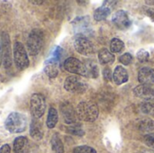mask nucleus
I'll return each mask as SVG.
<instances>
[{
	"mask_svg": "<svg viewBox=\"0 0 154 153\" xmlns=\"http://www.w3.org/2000/svg\"><path fill=\"white\" fill-rule=\"evenodd\" d=\"M76 113L79 119L85 122H94L98 117L99 109L94 102L85 101L78 105Z\"/></svg>",
	"mask_w": 154,
	"mask_h": 153,
	"instance_id": "obj_1",
	"label": "nucleus"
},
{
	"mask_svg": "<svg viewBox=\"0 0 154 153\" xmlns=\"http://www.w3.org/2000/svg\"><path fill=\"white\" fill-rule=\"evenodd\" d=\"M5 129L12 133H20L27 128V117L20 113H11L5 123Z\"/></svg>",
	"mask_w": 154,
	"mask_h": 153,
	"instance_id": "obj_2",
	"label": "nucleus"
},
{
	"mask_svg": "<svg viewBox=\"0 0 154 153\" xmlns=\"http://www.w3.org/2000/svg\"><path fill=\"white\" fill-rule=\"evenodd\" d=\"M43 43V33L41 30L39 29H34L32 30L27 40V50L28 53L32 56L37 55L42 47Z\"/></svg>",
	"mask_w": 154,
	"mask_h": 153,
	"instance_id": "obj_3",
	"label": "nucleus"
},
{
	"mask_svg": "<svg viewBox=\"0 0 154 153\" xmlns=\"http://www.w3.org/2000/svg\"><path fill=\"white\" fill-rule=\"evenodd\" d=\"M14 61L16 68L20 70H23L29 66V59L26 50L19 41H16L14 45Z\"/></svg>",
	"mask_w": 154,
	"mask_h": 153,
	"instance_id": "obj_4",
	"label": "nucleus"
},
{
	"mask_svg": "<svg viewBox=\"0 0 154 153\" xmlns=\"http://www.w3.org/2000/svg\"><path fill=\"white\" fill-rule=\"evenodd\" d=\"M46 109V102L44 96L41 94H33L30 101V110L32 115L35 118H41Z\"/></svg>",
	"mask_w": 154,
	"mask_h": 153,
	"instance_id": "obj_5",
	"label": "nucleus"
},
{
	"mask_svg": "<svg viewBox=\"0 0 154 153\" xmlns=\"http://www.w3.org/2000/svg\"><path fill=\"white\" fill-rule=\"evenodd\" d=\"M64 69L73 74H77V75H80L83 77H87L88 76V72H87V67L86 64L82 63L80 60H79L76 58H68L65 61H64Z\"/></svg>",
	"mask_w": 154,
	"mask_h": 153,
	"instance_id": "obj_6",
	"label": "nucleus"
},
{
	"mask_svg": "<svg viewBox=\"0 0 154 153\" xmlns=\"http://www.w3.org/2000/svg\"><path fill=\"white\" fill-rule=\"evenodd\" d=\"M64 88L68 92L80 94V93H84L87 90L88 87L87 84L80 78L70 76L66 78L64 82Z\"/></svg>",
	"mask_w": 154,
	"mask_h": 153,
	"instance_id": "obj_7",
	"label": "nucleus"
},
{
	"mask_svg": "<svg viewBox=\"0 0 154 153\" xmlns=\"http://www.w3.org/2000/svg\"><path fill=\"white\" fill-rule=\"evenodd\" d=\"M1 42H2V54H3V63L5 69H9L12 66L13 59L11 52V42L9 35L6 32L1 33Z\"/></svg>",
	"mask_w": 154,
	"mask_h": 153,
	"instance_id": "obj_8",
	"label": "nucleus"
},
{
	"mask_svg": "<svg viewBox=\"0 0 154 153\" xmlns=\"http://www.w3.org/2000/svg\"><path fill=\"white\" fill-rule=\"evenodd\" d=\"M74 47L79 53L85 56L91 55L95 51L94 45L92 44V42L88 39L83 36H79L76 38L74 41Z\"/></svg>",
	"mask_w": 154,
	"mask_h": 153,
	"instance_id": "obj_9",
	"label": "nucleus"
},
{
	"mask_svg": "<svg viewBox=\"0 0 154 153\" xmlns=\"http://www.w3.org/2000/svg\"><path fill=\"white\" fill-rule=\"evenodd\" d=\"M112 22L120 30L127 29L132 23L127 13L124 10H119L116 12L112 16Z\"/></svg>",
	"mask_w": 154,
	"mask_h": 153,
	"instance_id": "obj_10",
	"label": "nucleus"
},
{
	"mask_svg": "<svg viewBox=\"0 0 154 153\" xmlns=\"http://www.w3.org/2000/svg\"><path fill=\"white\" fill-rule=\"evenodd\" d=\"M60 112L64 122L66 124H74L77 121V113L74 110L73 106L69 103H64L60 106Z\"/></svg>",
	"mask_w": 154,
	"mask_h": 153,
	"instance_id": "obj_11",
	"label": "nucleus"
},
{
	"mask_svg": "<svg viewBox=\"0 0 154 153\" xmlns=\"http://www.w3.org/2000/svg\"><path fill=\"white\" fill-rule=\"evenodd\" d=\"M134 93L137 97L143 98L145 100L152 99L154 97V88L150 85H140L134 89Z\"/></svg>",
	"mask_w": 154,
	"mask_h": 153,
	"instance_id": "obj_12",
	"label": "nucleus"
},
{
	"mask_svg": "<svg viewBox=\"0 0 154 153\" xmlns=\"http://www.w3.org/2000/svg\"><path fill=\"white\" fill-rule=\"evenodd\" d=\"M30 151V143L26 137L20 136L14 141V151L15 153H28Z\"/></svg>",
	"mask_w": 154,
	"mask_h": 153,
	"instance_id": "obj_13",
	"label": "nucleus"
},
{
	"mask_svg": "<svg viewBox=\"0 0 154 153\" xmlns=\"http://www.w3.org/2000/svg\"><path fill=\"white\" fill-rule=\"evenodd\" d=\"M113 79L116 85H122L128 80V73L122 66H117L113 74Z\"/></svg>",
	"mask_w": 154,
	"mask_h": 153,
	"instance_id": "obj_14",
	"label": "nucleus"
},
{
	"mask_svg": "<svg viewBox=\"0 0 154 153\" xmlns=\"http://www.w3.org/2000/svg\"><path fill=\"white\" fill-rule=\"evenodd\" d=\"M30 134H31L32 138L36 141H40L43 137L42 126L40 124V122L36 119L32 121V124L30 125Z\"/></svg>",
	"mask_w": 154,
	"mask_h": 153,
	"instance_id": "obj_15",
	"label": "nucleus"
},
{
	"mask_svg": "<svg viewBox=\"0 0 154 153\" xmlns=\"http://www.w3.org/2000/svg\"><path fill=\"white\" fill-rule=\"evenodd\" d=\"M57 64H58V60H55L54 58L53 59H51L49 61H47L45 63L44 71L48 75L49 78H54L57 77V75H58V67H57Z\"/></svg>",
	"mask_w": 154,
	"mask_h": 153,
	"instance_id": "obj_16",
	"label": "nucleus"
},
{
	"mask_svg": "<svg viewBox=\"0 0 154 153\" xmlns=\"http://www.w3.org/2000/svg\"><path fill=\"white\" fill-rule=\"evenodd\" d=\"M138 80L142 85L152 84V69L146 67L141 69L138 73Z\"/></svg>",
	"mask_w": 154,
	"mask_h": 153,
	"instance_id": "obj_17",
	"label": "nucleus"
},
{
	"mask_svg": "<svg viewBox=\"0 0 154 153\" xmlns=\"http://www.w3.org/2000/svg\"><path fill=\"white\" fill-rule=\"evenodd\" d=\"M111 12V6L109 5H106L105 3V5H103L102 6L98 7L95 13H94V18L97 21H102L105 20L110 14Z\"/></svg>",
	"mask_w": 154,
	"mask_h": 153,
	"instance_id": "obj_18",
	"label": "nucleus"
},
{
	"mask_svg": "<svg viewBox=\"0 0 154 153\" xmlns=\"http://www.w3.org/2000/svg\"><path fill=\"white\" fill-rule=\"evenodd\" d=\"M98 60L101 64H112L115 61V55L106 49H102L98 52Z\"/></svg>",
	"mask_w": 154,
	"mask_h": 153,
	"instance_id": "obj_19",
	"label": "nucleus"
},
{
	"mask_svg": "<svg viewBox=\"0 0 154 153\" xmlns=\"http://www.w3.org/2000/svg\"><path fill=\"white\" fill-rule=\"evenodd\" d=\"M51 149L53 153H64V147H63V143L60 138V136L55 133L51 141Z\"/></svg>",
	"mask_w": 154,
	"mask_h": 153,
	"instance_id": "obj_20",
	"label": "nucleus"
},
{
	"mask_svg": "<svg viewBox=\"0 0 154 153\" xmlns=\"http://www.w3.org/2000/svg\"><path fill=\"white\" fill-rule=\"evenodd\" d=\"M58 112L55 108L53 107H51L50 110H49V114H48V117H47V122H46V124L48 126V128L50 129H52L55 127V125L57 124L58 123Z\"/></svg>",
	"mask_w": 154,
	"mask_h": 153,
	"instance_id": "obj_21",
	"label": "nucleus"
},
{
	"mask_svg": "<svg viewBox=\"0 0 154 153\" xmlns=\"http://www.w3.org/2000/svg\"><path fill=\"white\" fill-rule=\"evenodd\" d=\"M142 111L146 115H154V98L145 100L141 106Z\"/></svg>",
	"mask_w": 154,
	"mask_h": 153,
	"instance_id": "obj_22",
	"label": "nucleus"
},
{
	"mask_svg": "<svg viewBox=\"0 0 154 153\" xmlns=\"http://www.w3.org/2000/svg\"><path fill=\"white\" fill-rule=\"evenodd\" d=\"M124 47H125V44L123 41H121L120 39L114 38L110 42V51L112 53L120 52L124 49Z\"/></svg>",
	"mask_w": 154,
	"mask_h": 153,
	"instance_id": "obj_23",
	"label": "nucleus"
},
{
	"mask_svg": "<svg viewBox=\"0 0 154 153\" xmlns=\"http://www.w3.org/2000/svg\"><path fill=\"white\" fill-rule=\"evenodd\" d=\"M86 67H87V72H88L87 77H90V78L98 77V68L95 63H92V62L87 63Z\"/></svg>",
	"mask_w": 154,
	"mask_h": 153,
	"instance_id": "obj_24",
	"label": "nucleus"
},
{
	"mask_svg": "<svg viewBox=\"0 0 154 153\" xmlns=\"http://www.w3.org/2000/svg\"><path fill=\"white\" fill-rule=\"evenodd\" d=\"M73 153H97V151L92 147L83 145V146L76 147L73 151Z\"/></svg>",
	"mask_w": 154,
	"mask_h": 153,
	"instance_id": "obj_25",
	"label": "nucleus"
},
{
	"mask_svg": "<svg viewBox=\"0 0 154 153\" xmlns=\"http://www.w3.org/2000/svg\"><path fill=\"white\" fill-rule=\"evenodd\" d=\"M136 57H137L138 60H139L140 62H143V63L148 61L149 59H150L149 52L146 51L145 50H138V52H137V54H136Z\"/></svg>",
	"mask_w": 154,
	"mask_h": 153,
	"instance_id": "obj_26",
	"label": "nucleus"
},
{
	"mask_svg": "<svg viewBox=\"0 0 154 153\" xmlns=\"http://www.w3.org/2000/svg\"><path fill=\"white\" fill-rule=\"evenodd\" d=\"M140 128L143 130V131H152L154 129V123L151 120H145L143 122H142L141 125H140Z\"/></svg>",
	"mask_w": 154,
	"mask_h": 153,
	"instance_id": "obj_27",
	"label": "nucleus"
},
{
	"mask_svg": "<svg viewBox=\"0 0 154 153\" xmlns=\"http://www.w3.org/2000/svg\"><path fill=\"white\" fill-rule=\"evenodd\" d=\"M119 60H120V62H122L124 65L127 66V65H129V64L132 62L133 57H132V55H131L130 53L126 52V53H124V54L120 57Z\"/></svg>",
	"mask_w": 154,
	"mask_h": 153,
	"instance_id": "obj_28",
	"label": "nucleus"
},
{
	"mask_svg": "<svg viewBox=\"0 0 154 153\" xmlns=\"http://www.w3.org/2000/svg\"><path fill=\"white\" fill-rule=\"evenodd\" d=\"M144 142L147 144V146L154 150V133H148L144 136Z\"/></svg>",
	"mask_w": 154,
	"mask_h": 153,
	"instance_id": "obj_29",
	"label": "nucleus"
},
{
	"mask_svg": "<svg viewBox=\"0 0 154 153\" xmlns=\"http://www.w3.org/2000/svg\"><path fill=\"white\" fill-rule=\"evenodd\" d=\"M68 132L69 133L75 134V135H83V131L79 128V126H70L68 129Z\"/></svg>",
	"mask_w": 154,
	"mask_h": 153,
	"instance_id": "obj_30",
	"label": "nucleus"
},
{
	"mask_svg": "<svg viewBox=\"0 0 154 153\" xmlns=\"http://www.w3.org/2000/svg\"><path fill=\"white\" fill-rule=\"evenodd\" d=\"M103 78L106 81H111L113 79V75H112V72L109 68H106L103 70Z\"/></svg>",
	"mask_w": 154,
	"mask_h": 153,
	"instance_id": "obj_31",
	"label": "nucleus"
},
{
	"mask_svg": "<svg viewBox=\"0 0 154 153\" xmlns=\"http://www.w3.org/2000/svg\"><path fill=\"white\" fill-rule=\"evenodd\" d=\"M10 151H11V149L8 144L3 145L0 149V153H10Z\"/></svg>",
	"mask_w": 154,
	"mask_h": 153,
	"instance_id": "obj_32",
	"label": "nucleus"
},
{
	"mask_svg": "<svg viewBox=\"0 0 154 153\" xmlns=\"http://www.w3.org/2000/svg\"><path fill=\"white\" fill-rule=\"evenodd\" d=\"M145 14L152 20L154 22V10L153 9H151V8H148L145 10Z\"/></svg>",
	"mask_w": 154,
	"mask_h": 153,
	"instance_id": "obj_33",
	"label": "nucleus"
},
{
	"mask_svg": "<svg viewBox=\"0 0 154 153\" xmlns=\"http://www.w3.org/2000/svg\"><path fill=\"white\" fill-rule=\"evenodd\" d=\"M3 61V54H2V42H1V34H0V65Z\"/></svg>",
	"mask_w": 154,
	"mask_h": 153,
	"instance_id": "obj_34",
	"label": "nucleus"
},
{
	"mask_svg": "<svg viewBox=\"0 0 154 153\" xmlns=\"http://www.w3.org/2000/svg\"><path fill=\"white\" fill-rule=\"evenodd\" d=\"M152 83H154V69H152Z\"/></svg>",
	"mask_w": 154,
	"mask_h": 153,
	"instance_id": "obj_35",
	"label": "nucleus"
},
{
	"mask_svg": "<svg viewBox=\"0 0 154 153\" xmlns=\"http://www.w3.org/2000/svg\"><path fill=\"white\" fill-rule=\"evenodd\" d=\"M32 3H33V4H42L43 2L42 1H31Z\"/></svg>",
	"mask_w": 154,
	"mask_h": 153,
	"instance_id": "obj_36",
	"label": "nucleus"
},
{
	"mask_svg": "<svg viewBox=\"0 0 154 153\" xmlns=\"http://www.w3.org/2000/svg\"><path fill=\"white\" fill-rule=\"evenodd\" d=\"M146 4H154V1H146Z\"/></svg>",
	"mask_w": 154,
	"mask_h": 153,
	"instance_id": "obj_37",
	"label": "nucleus"
}]
</instances>
